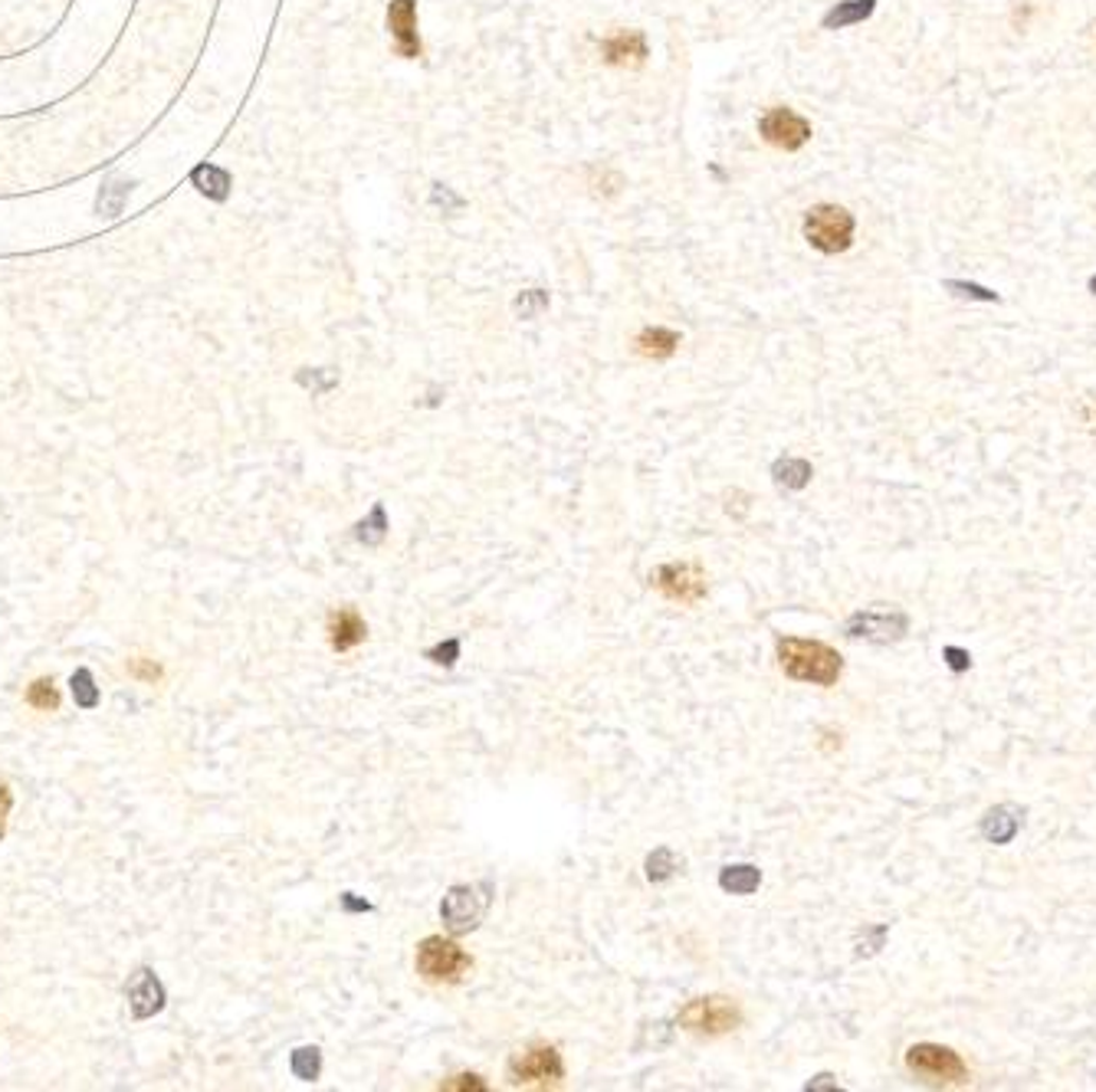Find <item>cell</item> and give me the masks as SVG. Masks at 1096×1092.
Wrapping results in <instances>:
<instances>
[{"label":"cell","instance_id":"d590c367","mask_svg":"<svg viewBox=\"0 0 1096 1092\" xmlns=\"http://www.w3.org/2000/svg\"><path fill=\"white\" fill-rule=\"evenodd\" d=\"M808 1089H837L834 1076H818L815 1082H808Z\"/></svg>","mask_w":1096,"mask_h":1092},{"label":"cell","instance_id":"7a4b0ae2","mask_svg":"<svg viewBox=\"0 0 1096 1092\" xmlns=\"http://www.w3.org/2000/svg\"><path fill=\"white\" fill-rule=\"evenodd\" d=\"M414 968H417V974L427 981V985H460V981L473 968V958L460 949L453 938L427 935L417 944Z\"/></svg>","mask_w":1096,"mask_h":1092},{"label":"cell","instance_id":"7402d4cb","mask_svg":"<svg viewBox=\"0 0 1096 1092\" xmlns=\"http://www.w3.org/2000/svg\"><path fill=\"white\" fill-rule=\"evenodd\" d=\"M384 535H388V516H384V505L375 502L372 513L355 525V538H358L361 544H381Z\"/></svg>","mask_w":1096,"mask_h":1092},{"label":"cell","instance_id":"5b68a950","mask_svg":"<svg viewBox=\"0 0 1096 1092\" xmlns=\"http://www.w3.org/2000/svg\"><path fill=\"white\" fill-rule=\"evenodd\" d=\"M906 1070L923 1076L932 1086H965L969 1067L956 1050L939 1043H917L906 1050Z\"/></svg>","mask_w":1096,"mask_h":1092},{"label":"cell","instance_id":"2e32d148","mask_svg":"<svg viewBox=\"0 0 1096 1092\" xmlns=\"http://www.w3.org/2000/svg\"><path fill=\"white\" fill-rule=\"evenodd\" d=\"M772 476H775V486H778V489H791V492H798V489H805V486L811 483L815 469H811V463H808V460L785 456V460H778V463L772 466Z\"/></svg>","mask_w":1096,"mask_h":1092},{"label":"cell","instance_id":"836d02e7","mask_svg":"<svg viewBox=\"0 0 1096 1092\" xmlns=\"http://www.w3.org/2000/svg\"><path fill=\"white\" fill-rule=\"evenodd\" d=\"M441 1089H486V1082H483V1076H477V1073H457V1076H450V1079H444L441 1082Z\"/></svg>","mask_w":1096,"mask_h":1092},{"label":"cell","instance_id":"5bb4252c","mask_svg":"<svg viewBox=\"0 0 1096 1092\" xmlns=\"http://www.w3.org/2000/svg\"><path fill=\"white\" fill-rule=\"evenodd\" d=\"M601 59L607 66H620V69L644 66V59H647V36L640 30L611 33L607 40H601Z\"/></svg>","mask_w":1096,"mask_h":1092},{"label":"cell","instance_id":"4fadbf2b","mask_svg":"<svg viewBox=\"0 0 1096 1092\" xmlns=\"http://www.w3.org/2000/svg\"><path fill=\"white\" fill-rule=\"evenodd\" d=\"M325 634H328V646H332L336 653H348V649L364 643V637H369V624H364V617L355 607H339V610L328 613Z\"/></svg>","mask_w":1096,"mask_h":1092},{"label":"cell","instance_id":"8992f818","mask_svg":"<svg viewBox=\"0 0 1096 1092\" xmlns=\"http://www.w3.org/2000/svg\"><path fill=\"white\" fill-rule=\"evenodd\" d=\"M506 1076L513 1086H555L565 1079V1063H562V1053L555 1046H548V1043H532L519 1053H513L509 1057V1067H506Z\"/></svg>","mask_w":1096,"mask_h":1092},{"label":"cell","instance_id":"44dd1931","mask_svg":"<svg viewBox=\"0 0 1096 1092\" xmlns=\"http://www.w3.org/2000/svg\"><path fill=\"white\" fill-rule=\"evenodd\" d=\"M194 188L213 201H224L230 194V174L224 168H213V164H201L194 171Z\"/></svg>","mask_w":1096,"mask_h":1092},{"label":"cell","instance_id":"f546056e","mask_svg":"<svg viewBox=\"0 0 1096 1092\" xmlns=\"http://www.w3.org/2000/svg\"><path fill=\"white\" fill-rule=\"evenodd\" d=\"M427 660H433L436 666H453L460 660V640L450 637L444 643H436L433 649H427Z\"/></svg>","mask_w":1096,"mask_h":1092},{"label":"cell","instance_id":"7c38bea8","mask_svg":"<svg viewBox=\"0 0 1096 1092\" xmlns=\"http://www.w3.org/2000/svg\"><path fill=\"white\" fill-rule=\"evenodd\" d=\"M388 30L397 56L417 59L421 56V36H417V4L414 0H391L388 7Z\"/></svg>","mask_w":1096,"mask_h":1092},{"label":"cell","instance_id":"ba28073f","mask_svg":"<svg viewBox=\"0 0 1096 1092\" xmlns=\"http://www.w3.org/2000/svg\"><path fill=\"white\" fill-rule=\"evenodd\" d=\"M909 630V617L896 607H870V610H857L847 617L844 634L851 640H867V643H896L903 640Z\"/></svg>","mask_w":1096,"mask_h":1092},{"label":"cell","instance_id":"6da1fadb","mask_svg":"<svg viewBox=\"0 0 1096 1092\" xmlns=\"http://www.w3.org/2000/svg\"><path fill=\"white\" fill-rule=\"evenodd\" d=\"M778 649V666L788 679L794 682H811V686H834L844 673V660L840 653L830 649L821 640H801V637H782L775 643Z\"/></svg>","mask_w":1096,"mask_h":1092},{"label":"cell","instance_id":"4316f807","mask_svg":"<svg viewBox=\"0 0 1096 1092\" xmlns=\"http://www.w3.org/2000/svg\"><path fill=\"white\" fill-rule=\"evenodd\" d=\"M942 285H945L953 296H959V299H972V302H998V293H992L989 285L965 282V279H945Z\"/></svg>","mask_w":1096,"mask_h":1092},{"label":"cell","instance_id":"4dcf8cb0","mask_svg":"<svg viewBox=\"0 0 1096 1092\" xmlns=\"http://www.w3.org/2000/svg\"><path fill=\"white\" fill-rule=\"evenodd\" d=\"M545 306H548V296L542 293V289H529V293H523V296L516 299V312H519L523 318H535Z\"/></svg>","mask_w":1096,"mask_h":1092},{"label":"cell","instance_id":"83f0119b","mask_svg":"<svg viewBox=\"0 0 1096 1092\" xmlns=\"http://www.w3.org/2000/svg\"><path fill=\"white\" fill-rule=\"evenodd\" d=\"M887 935H890V929H887V925H867V929H863V935L857 938V955H860V958H870V955H876V952L884 949Z\"/></svg>","mask_w":1096,"mask_h":1092},{"label":"cell","instance_id":"ac0fdd59","mask_svg":"<svg viewBox=\"0 0 1096 1092\" xmlns=\"http://www.w3.org/2000/svg\"><path fill=\"white\" fill-rule=\"evenodd\" d=\"M761 886V872L749 863H739V866H725L719 872V889L722 892H733V896H752L755 889Z\"/></svg>","mask_w":1096,"mask_h":1092},{"label":"cell","instance_id":"e575fe53","mask_svg":"<svg viewBox=\"0 0 1096 1092\" xmlns=\"http://www.w3.org/2000/svg\"><path fill=\"white\" fill-rule=\"evenodd\" d=\"M339 905L345 908V913H372V908H375L369 899H358L355 892H342V896H339Z\"/></svg>","mask_w":1096,"mask_h":1092},{"label":"cell","instance_id":"277c9868","mask_svg":"<svg viewBox=\"0 0 1096 1092\" xmlns=\"http://www.w3.org/2000/svg\"><path fill=\"white\" fill-rule=\"evenodd\" d=\"M854 213L837 207V204H818L805 213V240L834 257V253H844L854 243Z\"/></svg>","mask_w":1096,"mask_h":1092},{"label":"cell","instance_id":"3957f363","mask_svg":"<svg viewBox=\"0 0 1096 1092\" xmlns=\"http://www.w3.org/2000/svg\"><path fill=\"white\" fill-rule=\"evenodd\" d=\"M677 1024L686 1034H700V1037H722L733 1034L742 1027V1007L733 998L722 994H706V998H692L680 1007Z\"/></svg>","mask_w":1096,"mask_h":1092},{"label":"cell","instance_id":"d6a6232c","mask_svg":"<svg viewBox=\"0 0 1096 1092\" xmlns=\"http://www.w3.org/2000/svg\"><path fill=\"white\" fill-rule=\"evenodd\" d=\"M11 811H14V791L11 784L0 781V840L7 836V820H11Z\"/></svg>","mask_w":1096,"mask_h":1092},{"label":"cell","instance_id":"e0dca14e","mask_svg":"<svg viewBox=\"0 0 1096 1092\" xmlns=\"http://www.w3.org/2000/svg\"><path fill=\"white\" fill-rule=\"evenodd\" d=\"M680 345V335L673 329H661V325H653V329H644L637 335V351L644 358H653V361H667Z\"/></svg>","mask_w":1096,"mask_h":1092},{"label":"cell","instance_id":"9a60e30c","mask_svg":"<svg viewBox=\"0 0 1096 1092\" xmlns=\"http://www.w3.org/2000/svg\"><path fill=\"white\" fill-rule=\"evenodd\" d=\"M1021 824H1025V811L1014 808V804H998V808H992L989 814L981 817V827H978V830H981V836H984L989 844L1005 847V844H1011L1014 836H1017Z\"/></svg>","mask_w":1096,"mask_h":1092},{"label":"cell","instance_id":"8fae6325","mask_svg":"<svg viewBox=\"0 0 1096 1092\" xmlns=\"http://www.w3.org/2000/svg\"><path fill=\"white\" fill-rule=\"evenodd\" d=\"M125 994H129V1007H132V1017H135V1021H149V1017L161 1013V1010H165V1001H168L165 985H161L158 974H155L152 968H138V971L132 974V981H129Z\"/></svg>","mask_w":1096,"mask_h":1092},{"label":"cell","instance_id":"d6986e66","mask_svg":"<svg viewBox=\"0 0 1096 1092\" xmlns=\"http://www.w3.org/2000/svg\"><path fill=\"white\" fill-rule=\"evenodd\" d=\"M876 11V0H844L824 14V30H844L851 23H863Z\"/></svg>","mask_w":1096,"mask_h":1092},{"label":"cell","instance_id":"8d00e7d4","mask_svg":"<svg viewBox=\"0 0 1096 1092\" xmlns=\"http://www.w3.org/2000/svg\"><path fill=\"white\" fill-rule=\"evenodd\" d=\"M1090 293L1096 296V273H1093V279H1090Z\"/></svg>","mask_w":1096,"mask_h":1092},{"label":"cell","instance_id":"1f68e13d","mask_svg":"<svg viewBox=\"0 0 1096 1092\" xmlns=\"http://www.w3.org/2000/svg\"><path fill=\"white\" fill-rule=\"evenodd\" d=\"M942 657H945V666L953 670V673H965V670L972 666L969 649H962V646H945V649H942Z\"/></svg>","mask_w":1096,"mask_h":1092},{"label":"cell","instance_id":"d4e9b609","mask_svg":"<svg viewBox=\"0 0 1096 1092\" xmlns=\"http://www.w3.org/2000/svg\"><path fill=\"white\" fill-rule=\"evenodd\" d=\"M289 1070H292V1076L303 1079V1082L319 1079V1073H322V1053H319L315 1046H299L296 1053H292Z\"/></svg>","mask_w":1096,"mask_h":1092},{"label":"cell","instance_id":"603a6c76","mask_svg":"<svg viewBox=\"0 0 1096 1092\" xmlns=\"http://www.w3.org/2000/svg\"><path fill=\"white\" fill-rule=\"evenodd\" d=\"M69 686H72V699H76V706L80 709H99V703H102V693H99V686H96V676L83 666V670H76V673H72V679H69Z\"/></svg>","mask_w":1096,"mask_h":1092},{"label":"cell","instance_id":"30bf717a","mask_svg":"<svg viewBox=\"0 0 1096 1092\" xmlns=\"http://www.w3.org/2000/svg\"><path fill=\"white\" fill-rule=\"evenodd\" d=\"M758 132H761L765 141L775 144V149H782V152H798L801 144H805V141L811 138V122L801 119V116L794 112V108L778 105V108H769V112L761 116Z\"/></svg>","mask_w":1096,"mask_h":1092},{"label":"cell","instance_id":"52a82bcc","mask_svg":"<svg viewBox=\"0 0 1096 1092\" xmlns=\"http://www.w3.org/2000/svg\"><path fill=\"white\" fill-rule=\"evenodd\" d=\"M650 585L673 604H700L706 597V571L697 561H670L650 571Z\"/></svg>","mask_w":1096,"mask_h":1092},{"label":"cell","instance_id":"cb8c5ba5","mask_svg":"<svg viewBox=\"0 0 1096 1092\" xmlns=\"http://www.w3.org/2000/svg\"><path fill=\"white\" fill-rule=\"evenodd\" d=\"M677 869H680V860H677V853L670 847H656L647 856V880L650 883H667Z\"/></svg>","mask_w":1096,"mask_h":1092},{"label":"cell","instance_id":"9c48e42d","mask_svg":"<svg viewBox=\"0 0 1096 1092\" xmlns=\"http://www.w3.org/2000/svg\"><path fill=\"white\" fill-rule=\"evenodd\" d=\"M486 889H493L490 883L483 886H450L444 902H441V919L453 935H466L473 932L490 908V896H483Z\"/></svg>","mask_w":1096,"mask_h":1092},{"label":"cell","instance_id":"ffe728a7","mask_svg":"<svg viewBox=\"0 0 1096 1092\" xmlns=\"http://www.w3.org/2000/svg\"><path fill=\"white\" fill-rule=\"evenodd\" d=\"M23 703L36 712H56L63 696H59V689L50 676H36L30 686H27V693H23Z\"/></svg>","mask_w":1096,"mask_h":1092},{"label":"cell","instance_id":"f1b7e54d","mask_svg":"<svg viewBox=\"0 0 1096 1092\" xmlns=\"http://www.w3.org/2000/svg\"><path fill=\"white\" fill-rule=\"evenodd\" d=\"M129 676L132 679H138V682H149V686H155V682H161V666L155 663V660H149V657H132L129 660Z\"/></svg>","mask_w":1096,"mask_h":1092},{"label":"cell","instance_id":"484cf974","mask_svg":"<svg viewBox=\"0 0 1096 1092\" xmlns=\"http://www.w3.org/2000/svg\"><path fill=\"white\" fill-rule=\"evenodd\" d=\"M125 201H129V185H122V180H108L99 194V213L119 216L125 210Z\"/></svg>","mask_w":1096,"mask_h":1092}]
</instances>
